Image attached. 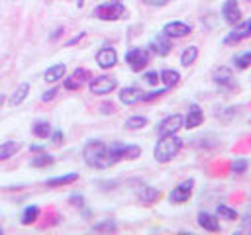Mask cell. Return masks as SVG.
I'll return each instance as SVG.
<instances>
[{"mask_svg": "<svg viewBox=\"0 0 251 235\" xmlns=\"http://www.w3.org/2000/svg\"><path fill=\"white\" fill-rule=\"evenodd\" d=\"M49 137H51V141H53L55 145H59V143L63 141V131H53Z\"/></svg>", "mask_w": 251, "mask_h": 235, "instance_id": "ab89813d", "label": "cell"}, {"mask_svg": "<svg viewBox=\"0 0 251 235\" xmlns=\"http://www.w3.org/2000/svg\"><path fill=\"white\" fill-rule=\"evenodd\" d=\"M51 163H53V157H51V155H47V153H43V151L35 153V157L31 159V166H35V168L47 166V164H51Z\"/></svg>", "mask_w": 251, "mask_h": 235, "instance_id": "484cf974", "label": "cell"}, {"mask_svg": "<svg viewBox=\"0 0 251 235\" xmlns=\"http://www.w3.org/2000/svg\"><path fill=\"white\" fill-rule=\"evenodd\" d=\"M145 4H149V6H165L169 0H143Z\"/></svg>", "mask_w": 251, "mask_h": 235, "instance_id": "b9f144b4", "label": "cell"}, {"mask_svg": "<svg viewBox=\"0 0 251 235\" xmlns=\"http://www.w3.org/2000/svg\"><path fill=\"white\" fill-rule=\"evenodd\" d=\"M27 92H29V84H27V82H20V86L16 88V92H14L12 98H10V106H20V104L25 100Z\"/></svg>", "mask_w": 251, "mask_h": 235, "instance_id": "7402d4cb", "label": "cell"}, {"mask_svg": "<svg viewBox=\"0 0 251 235\" xmlns=\"http://www.w3.org/2000/svg\"><path fill=\"white\" fill-rule=\"evenodd\" d=\"M92 16L98 18V20H104V22H116V20H120V18L126 16V6H124L122 2H112V0H108V2L98 4V6L94 8Z\"/></svg>", "mask_w": 251, "mask_h": 235, "instance_id": "3957f363", "label": "cell"}, {"mask_svg": "<svg viewBox=\"0 0 251 235\" xmlns=\"http://www.w3.org/2000/svg\"><path fill=\"white\" fill-rule=\"evenodd\" d=\"M212 78H214V82H216L218 86H231V82H233V72H231L229 67H218V69L214 70Z\"/></svg>", "mask_w": 251, "mask_h": 235, "instance_id": "9a60e30c", "label": "cell"}, {"mask_svg": "<svg viewBox=\"0 0 251 235\" xmlns=\"http://www.w3.org/2000/svg\"><path fill=\"white\" fill-rule=\"evenodd\" d=\"M20 151V143L18 141H4L0 143V161H6L10 157H14Z\"/></svg>", "mask_w": 251, "mask_h": 235, "instance_id": "44dd1931", "label": "cell"}, {"mask_svg": "<svg viewBox=\"0 0 251 235\" xmlns=\"http://www.w3.org/2000/svg\"><path fill=\"white\" fill-rule=\"evenodd\" d=\"M75 180H78V172H69V174H61V176L47 178V180H45V186L57 188V186H67V184H73Z\"/></svg>", "mask_w": 251, "mask_h": 235, "instance_id": "ac0fdd59", "label": "cell"}, {"mask_svg": "<svg viewBox=\"0 0 251 235\" xmlns=\"http://www.w3.org/2000/svg\"><path fill=\"white\" fill-rule=\"evenodd\" d=\"M196 59H198V47H196V45H188V47L182 51V55H180V65H182V67H190Z\"/></svg>", "mask_w": 251, "mask_h": 235, "instance_id": "603a6c76", "label": "cell"}, {"mask_svg": "<svg viewBox=\"0 0 251 235\" xmlns=\"http://www.w3.org/2000/svg\"><path fill=\"white\" fill-rule=\"evenodd\" d=\"M65 88L67 90H76V88H80V82L75 76H69V78H65Z\"/></svg>", "mask_w": 251, "mask_h": 235, "instance_id": "d590c367", "label": "cell"}, {"mask_svg": "<svg viewBox=\"0 0 251 235\" xmlns=\"http://www.w3.org/2000/svg\"><path fill=\"white\" fill-rule=\"evenodd\" d=\"M143 100V90L137 86H126L120 90V102L126 106H133Z\"/></svg>", "mask_w": 251, "mask_h": 235, "instance_id": "5bb4252c", "label": "cell"}, {"mask_svg": "<svg viewBox=\"0 0 251 235\" xmlns=\"http://www.w3.org/2000/svg\"><path fill=\"white\" fill-rule=\"evenodd\" d=\"M149 47H151V51H153L155 55H159V57H167V55L171 53V49H173V41H171L169 35H165V33L161 31L159 35H155V37L151 39Z\"/></svg>", "mask_w": 251, "mask_h": 235, "instance_id": "9c48e42d", "label": "cell"}, {"mask_svg": "<svg viewBox=\"0 0 251 235\" xmlns=\"http://www.w3.org/2000/svg\"><path fill=\"white\" fill-rule=\"evenodd\" d=\"M202 121H204V112H202V108H200L198 104H192V106L188 108L186 116H184V123H182V127H186V129H194V127L202 125Z\"/></svg>", "mask_w": 251, "mask_h": 235, "instance_id": "7c38bea8", "label": "cell"}, {"mask_svg": "<svg viewBox=\"0 0 251 235\" xmlns=\"http://www.w3.org/2000/svg\"><path fill=\"white\" fill-rule=\"evenodd\" d=\"M216 213H218L220 217L227 219V221H235V219H237V212H235V210H231V208H227L226 204H218Z\"/></svg>", "mask_w": 251, "mask_h": 235, "instance_id": "4316f807", "label": "cell"}, {"mask_svg": "<svg viewBox=\"0 0 251 235\" xmlns=\"http://www.w3.org/2000/svg\"><path fill=\"white\" fill-rule=\"evenodd\" d=\"M55 94H57V88L45 90V92H43V96H41V100H43V102H49V100H53V98H55Z\"/></svg>", "mask_w": 251, "mask_h": 235, "instance_id": "74e56055", "label": "cell"}, {"mask_svg": "<svg viewBox=\"0 0 251 235\" xmlns=\"http://www.w3.org/2000/svg\"><path fill=\"white\" fill-rule=\"evenodd\" d=\"M247 166H249V161H247V159H235V161L229 164V170H231L233 174H241V172L247 170Z\"/></svg>", "mask_w": 251, "mask_h": 235, "instance_id": "f546056e", "label": "cell"}, {"mask_svg": "<svg viewBox=\"0 0 251 235\" xmlns=\"http://www.w3.org/2000/svg\"><path fill=\"white\" fill-rule=\"evenodd\" d=\"M82 157H84V163L88 166H94V168H104V166H110V161H108V145L102 143V141H88L82 149Z\"/></svg>", "mask_w": 251, "mask_h": 235, "instance_id": "7a4b0ae2", "label": "cell"}, {"mask_svg": "<svg viewBox=\"0 0 251 235\" xmlns=\"http://www.w3.org/2000/svg\"><path fill=\"white\" fill-rule=\"evenodd\" d=\"M192 190H194V180L188 178V180H182L180 184H176L171 194H169V202L171 204H184L188 202V198L192 196Z\"/></svg>", "mask_w": 251, "mask_h": 235, "instance_id": "8992f818", "label": "cell"}, {"mask_svg": "<svg viewBox=\"0 0 251 235\" xmlns=\"http://www.w3.org/2000/svg\"><path fill=\"white\" fill-rule=\"evenodd\" d=\"M82 37H84V31H80V33H76L75 37H71V39L67 41V47H71V45H75V43H78V41H80Z\"/></svg>", "mask_w": 251, "mask_h": 235, "instance_id": "60d3db41", "label": "cell"}, {"mask_svg": "<svg viewBox=\"0 0 251 235\" xmlns=\"http://www.w3.org/2000/svg\"><path fill=\"white\" fill-rule=\"evenodd\" d=\"M37 217H39V208H37V206H27V208L24 210V213H22V223H24V225H29V223H33Z\"/></svg>", "mask_w": 251, "mask_h": 235, "instance_id": "d4e9b609", "label": "cell"}, {"mask_svg": "<svg viewBox=\"0 0 251 235\" xmlns=\"http://www.w3.org/2000/svg\"><path fill=\"white\" fill-rule=\"evenodd\" d=\"M116 86H118V80H116L114 76H108V74L94 76V78H90V82H88L90 92H92V94H98V96L110 94L112 90H116Z\"/></svg>", "mask_w": 251, "mask_h": 235, "instance_id": "5b68a950", "label": "cell"}, {"mask_svg": "<svg viewBox=\"0 0 251 235\" xmlns=\"http://www.w3.org/2000/svg\"><path fill=\"white\" fill-rule=\"evenodd\" d=\"M29 149H31L33 153H39V151H43V147H41V145H31Z\"/></svg>", "mask_w": 251, "mask_h": 235, "instance_id": "ee69618b", "label": "cell"}, {"mask_svg": "<svg viewBox=\"0 0 251 235\" xmlns=\"http://www.w3.org/2000/svg\"><path fill=\"white\" fill-rule=\"evenodd\" d=\"M0 233H2V229H0Z\"/></svg>", "mask_w": 251, "mask_h": 235, "instance_id": "bcb514c9", "label": "cell"}, {"mask_svg": "<svg viewBox=\"0 0 251 235\" xmlns=\"http://www.w3.org/2000/svg\"><path fill=\"white\" fill-rule=\"evenodd\" d=\"M184 123V118L180 114H171L165 119H161V123L157 125L159 135H169V133H176Z\"/></svg>", "mask_w": 251, "mask_h": 235, "instance_id": "ba28073f", "label": "cell"}, {"mask_svg": "<svg viewBox=\"0 0 251 235\" xmlns=\"http://www.w3.org/2000/svg\"><path fill=\"white\" fill-rule=\"evenodd\" d=\"M61 33H63V27H59V29H55V33L51 35V39H57V37H59Z\"/></svg>", "mask_w": 251, "mask_h": 235, "instance_id": "7bdbcfd3", "label": "cell"}, {"mask_svg": "<svg viewBox=\"0 0 251 235\" xmlns=\"http://www.w3.org/2000/svg\"><path fill=\"white\" fill-rule=\"evenodd\" d=\"M31 133L39 139H47L51 135V125L47 121H35L33 127H31Z\"/></svg>", "mask_w": 251, "mask_h": 235, "instance_id": "cb8c5ba5", "label": "cell"}, {"mask_svg": "<svg viewBox=\"0 0 251 235\" xmlns=\"http://www.w3.org/2000/svg\"><path fill=\"white\" fill-rule=\"evenodd\" d=\"M112 2H122V0H112Z\"/></svg>", "mask_w": 251, "mask_h": 235, "instance_id": "f6af8a7d", "label": "cell"}, {"mask_svg": "<svg viewBox=\"0 0 251 235\" xmlns=\"http://www.w3.org/2000/svg\"><path fill=\"white\" fill-rule=\"evenodd\" d=\"M114 112H116V106H114L112 102L102 104V114H114Z\"/></svg>", "mask_w": 251, "mask_h": 235, "instance_id": "f35d334b", "label": "cell"}, {"mask_svg": "<svg viewBox=\"0 0 251 235\" xmlns=\"http://www.w3.org/2000/svg\"><path fill=\"white\" fill-rule=\"evenodd\" d=\"M145 125H147V118H143V116H131V118L126 119V127L127 129H141Z\"/></svg>", "mask_w": 251, "mask_h": 235, "instance_id": "83f0119b", "label": "cell"}, {"mask_svg": "<svg viewBox=\"0 0 251 235\" xmlns=\"http://www.w3.org/2000/svg\"><path fill=\"white\" fill-rule=\"evenodd\" d=\"M96 63H98L100 69H112L118 63V53L112 47H102L96 53Z\"/></svg>", "mask_w": 251, "mask_h": 235, "instance_id": "4fadbf2b", "label": "cell"}, {"mask_svg": "<svg viewBox=\"0 0 251 235\" xmlns=\"http://www.w3.org/2000/svg\"><path fill=\"white\" fill-rule=\"evenodd\" d=\"M249 2H251V0H249Z\"/></svg>", "mask_w": 251, "mask_h": 235, "instance_id": "7dc6e473", "label": "cell"}, {"mask_svg": "<svg viewBox=\"0 0 251 235\" xmlns=\"http://www.w3.org/2000/svg\"><path fill=\"white\" fill-rule=\"evenodd\" d=\"M159 80L165 84V88H173V86H176V84H178V80H180V74H178L176 70L165 69V70H161V74H159Z\"/></svg>", "mask_w": 251, "mask_h": 235, "instance_id": "ffe728a7", "label": "cell"}, {"mask_svg": "<svg viewBox=\"0 0 251 235\" xmlns=\"http://www.w3.org/2000/svg\"><path fill=\"white\" fill-rule=\"evenodd\" d=\"M180 149H182V139L176 133L161 135V139L157 141V145L153 149V157L157 163H169V161H173V157H176V153Z\"/></svg>", "mask_w": 251, "mask_h": 235, "instance_id": "6da1fadb", "label": "cell"}, {"mask_svg": "<svg viewBox=\"0 0 251 235\" xmlns=\"http://www.w3.org/2000/svg\"><path fill=\"white\" fill-rule=\"evenodd\" d=\"M222 16H224V20H226L229 25L239 24V22H241V10H239L237 2H235V0H226V2L222 4Z\"/></svg>", "mask_w": 251, "mask_h": 235, "instance_id": "30bf717a", "label": "cell"}, {"mask_svg": "<svg viewBox=\"0 0 251 235\" xmlns=\"http://www.w3.org/2000/svg\"><path fill=\"white\" fill-rule=\"evenodd\" d=\"M198 225L206 231H220V221L216 215L208 213V212H200L198 213Z\"/></svg>", "mask_w": 251, "mask_h": 235, "instance_id": "2e32d148", "label": "cell"}, {"mask_svg": "<svg viewBox=\"0 0 251 235\" xmlns=\"http://www.w3.org/2000/svg\"><path fill=\"white\" fill-rule=\"evenodd\" d=\"M169 88H161V90H153V92H143V100L141 102H151V100H155V98H159V96H163L165 92H167Z\"/></svg>", "mask_w": 251, "mask_h": 235, "instance_id": "836d02e7", "label": "cell"}, {"mask_svg": "<svg viewBox=\"0 0 251 235\" xmlns=\"http://www.w3.org/2000/svg\"><path fill=\"white\" fill-rule=\"evenodd\" d=\"M141 155V149L137 147V145H126V151H124V159H129V161H133V159H137Z\"/></svg>", "mask_w": 251, "mask_h": 235, "instance_id": "1f68e13d", "label": "cell"}, {"mask_svg": "<svg viewBox=\"0 0 251 235\" xmlns=\"http://www.w3.org/2000/svg\"><path fill=\"white\" fill-rule=\"evenodd\" d=\"M192 31V27L184 22H169L163 25V33L173 37V39H178V37H186L188 33Z\"/></svg>", "mask_w": 251, "mask_h": 235, "instance_id": "8fae6325", "label": "cell"}, {"mask_svg": "<svg viewBox=\"0 0 251 235\" xmlns=\"http://www.w3.org/2000/svg\"><path fill=\"white\" fill-rule=\"evenodd\" d=\"M65 72H67V67H65L63 63H57V65H51V67L45 70L43 78H45L47 82H57L59 78L65 76Z\"/></svg>", "mask_w": 251, "mask_h": 235, "instance_id": "d6986e66", "label": "cell"}, {"mask_svg": "<svg viewBox=\"0 0 251 235\" xmlns=\"http://www.w3.org/2000/svg\"><path fill=\"white\" fill-rule=\"evenodd\" d=\"M145 82L147 84H151V86H157V82H159V72L157 70H149V72H145Z\"/></svg>", "mask_w": 251, "mask_h": 235, "instance_id": "e575fe53", "label": "cell"}, {"mask_svg": "<svg viewBox=\"0 0 251 235\" xmlns=\"http://www.w3.org/2000/svg\"><path fill=\"white\" fill-rule=\"evenodd\" d=\"M149 51L145 49V47H131L127 53H126V63L129 65V69L131 70H135V72H139V70H143L147 65H149Z\"/></svg>", "mask_w": 251, "mask_h": 235, "instance_id": "277c9868", "label": "cell"}, {"mask_svg": "<svg viewBox=\"0 0 251 235\" xmlns=\"http://www.w3.org/2000/svg\"><path fill=\"white\" fill-rule=\"evenodd\" d=\"M233 63H235L237 69H247V67H251V51H245V53L237 55V57L233 59Z\"/></svg>", "mask_w": 251, "mask_h": 235, "instance_id": "4dcf8cb0", "label": "cell"}, {"mask_svg": "<svg viewBox=\"0 0 251 235\" xmlns=\"http://www.w3.org/2000/svg\"><path fill=\"white\" fill-rule=\"evenodd\" d=\"M247 37H251V18L247 20V22H239V24H235V27H233V31H229L226 37H224V43H227V45H233V43H239V41H243V39H247Z\"/></svg>", "mask_w": 251, "mask_h": 235, "instance_id": "52a82bcc", "label": "cell"}, {"mask_svg": "<svg viewBox=\"0 0 251 235\" xmlns=\"http://www.w3.org/2000/svg\"><path fill=\"white\" fill-rule=\"evenodd\" d=\"M73 76H75V78H76V80H78L80 84H82L84 80H90V78H92V76H90V72H88L86 69H82V67H78V69H75V72H73Z\"/></svg>", "mask_w": 251, "mask_h": 235, "instance_id": "d6a6232c", "label": "cell"}, {"mask_svg": "<svg viewBox=\"0 0 251 235\" xmlns=\"http://www.w3.org/2000/svg\"><path fill=\"white\" fill-rule=\"evenodd\" d=\"M137 198L143 202V204H155L159 198H161V192L157 190V188H153V186H141L139 190H137Z\"/></svg>", "mask_w": 251, "mask_h": 235, "instance_id": "e0dca14e", "label": "cell"}, {"mask_svg": "<svg viewBox=\"0 0 251 235\" xmlns=\"http://www.w3.org/2000/svg\"><path fill=\"white\" fill-rule=\"evenodd\" d=\"M69 204H73L76 208H82L84 206V198L80 194H73V196H69Z\"/></svg>", "mask_w": 251, "mask_h": 235, "instance_id": "8d00e7d4", "label": "cell"}, {"mask_svg": "<svg viewBox=\"0 0 251 235\" xmlns=\"http://www.w3.org/2000/svg\"><path fill=\"white\" fill-rule=\"evenodd\" d=\"M92 229H94V231H106V233H110V231H116V229H118V223H116L114 219H102V221L94 223Z\"/></svg>", "mask_w": 251, "mask_h": 235, "instance_id": "f1b7e54d", "label": "cell"}]
</instances>
